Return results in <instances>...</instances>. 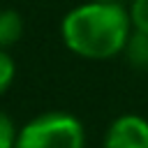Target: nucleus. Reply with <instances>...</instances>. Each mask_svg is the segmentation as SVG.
<instances>
[{
	"mask_svg": "<svg viewBox=\"0 0 148 148\" xmlns=\"http://www.w3.org/2000/svg\"><path fill=\"white\" fill-rule=\"evenodd\" d=\"M14 148H86V132L72 113L49 111L18 130Z\"/></svg>",
	"mask_w": 148,
	"mask_h": 148,
	"instance_id": "obj_2",
	"label": "nucleus"
},
{
	"mask_svg": "<svg viewBox=\"0 0 148 148\" xmlns=\"http://www.w3.org/2000/svg\"><path fill=\"white\" fill-rule=\"evenodd\" d=\"M132 32L130 12L118 2H83L65 14L60 35L65 46L88 60H106L125 51Z\"/></svg>",
	"mask_w": 148,
	"mask_h": 148,
	"instance_id": "obj_1",
	"label": "nucleus"
},
{
	"mask_svg": "<svg viewBox=\"0 0 148 148\" xmlns=\"http://www.w3.org/2000/svg\"><path fill=\"white\" fill-rule=\"evenodd\" d=\"M16 136H18V132H16L14 123H12V118L0 111V148H14Z\"/></svg>",
	"mask_w": 148,
	"mask_h": 148,
	"instance_id": "obj_8",
	"label": "nucleus"
},
{
	"mask_svg": "<svg viewBox=\"0 0 148 148\" xmlns=\"http://www.w3.org/2000/svg\"><path fill=\"white\" fill-rule=\"evenodd\" d=\"M125 56L134 69H148V32H130L125 44Z\"/></svg>",
	"mask_w": 148,
	"mask_h": 148,
	"instance_id": "obj_5",
	"label": "nucleus"
},
{
	"mask_svg": "<svg viewBox=\"0 0 148 148\" xmlns=\"http://www.w3.org/2000/svg\"><path fill=\"white\" fill-rule=\"evenodd\" d=\"M23 35V16L16 9H0V49L14 46Z\"/></svg>",
	"mask_w": 148,
	"mask_h": 148,
	"instance_id": "obj_4",
	"label": "nucleus"
},
{
	"mask_svg": "<svg viewBox=\"0 0 148 148\" xmlns=\"http://www.w3.org/2000/svg\"><path fill=\"white\" fill-rule=\"evenodd\" d=\"M130 21L132 28L148 32V0H134L130 7Z\"/></svg>",
	"mask_w": 148,
	"mask_h": 148,
	"instance_id": "obj_6",
	"label": "nucleus"
},
{
	"mask_svg": "<svg viewBox=\"0 0 148 148\" xmlns=\"http://www.w3.org/2000/svg\"><path fill=\"white\" fill-rule=\"evenodd\" d=\"M90 2H118V0H90Z\"/></svg>",
	"mask_w": 148,
	"mask_h": 148,
	"instance_id": "obj_9",
	"label": "nucleus"
},
{
	"mask_svg": "<svg viewBox=\"0 0 148 148\" xmlns=\"http://www.w3.org/2000/svg\"><path fill=\"white\" fill-rule=\"evenodd\" d=\"M104 148H148V120L134 113L118 116L106 130Z\"/></svg>",
	"mask_w": 148,
	"mask_h": 148,
	"instance_id": "obj_3",
	"label": "nucleus"
},
{
	"mask_svg": "<svg viewBox=\"0 0 148 148\" xmlns=\"http://www.w3.org/2000/svg\"><path fill=\"white\" fill-rule=\"evenodd\" d=\"M14 72H16V67H14L12 56H9L5 49H0V95L12 86V81H14Z\"/></svg>",
	"mask_w": 148,
	"mask_h": 148,
	"instance_id": "obj_7",
	"label": "nucleus"
}]
</instances>
